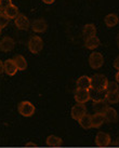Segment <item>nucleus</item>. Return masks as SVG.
<instances>
[{
	"label": "nucleus",
	"mask_w": 119,
	"mask_h": 148,
	"mask_svg": "<svg viewBox=\"0 0 119 148\" xmlns=\"http://www.w3.org/2000/svg\"><path fill=\"white\" fill-rule=\"evenodd\" d=\"M1 30H2V29L0 28V36H1Z\"/></svg>",
	"instance_id": "obj_35"
},
{
	"label": "nucleus",
	"mask_w": 119,
	"mask_h": 148,
	"mask_svg": "<svg viewBox=\"0 0 119 148\" xmlns=\"http://www.w3.org/2000/svg\"><path fill=\"white\" fill-rule=\"evenodd\" d=\"M27 47L33 54L40 53L43 49V40L39 36H32L27 42Z\"/></svg>",
	"instance_id": "obj_3"
},
{
	"label": "nucleus",
	"mask_w": 119,
	"mask_h": 148,
	"mask_svg": "<svg viewBox=\"0 0 119 148\" xmlns=\"http://www.w3.org/2000/svg\"><path fill=\"white\" fill-rule=\"evenodd\" d=\"M105 122V118L103 114H96L91 116V127L94 129H99L100 127H102L103 123Z\"/></svg>",
	"instance_id": "obj_16"
},
{
	"label": "nucleus",
	"mask_w": 119,
	"mask_h": 148,
	"mask_svg": "<svg viewBox=\"0 0 119 148\" xmlns=\"http://www.w3.org/2000/svg\"><path fill=\"white\" fill-rule=\"evenodd\" d=\"M117 45H118V49H119V34L118 36H117Z\"/></svg>",
	"instance_id": "obj_32"
},
{
	"label": "nucleus",
	"mask_w": 119,
	"mask_h": 148,
	"mask_svg": "<svg viewBox=\"0 0 119 148\" xmlns=\"http://www.w3.org/2000/svg\"><path fill=\"white\" fill-rule=\"evenodd\" d=\"M87 114V107L85 106V104H76L72 107V110H70V116L72 118L76 121H78L82 116H85Z\"/></svg>",
	"instance_id": "obj_7"
},
{
	"label": "nucleus",
	"mask_w": 119,
	"mask_h": 148,
	"mask_svg": "<svg viewBox=\"0 0 119 148\" xmlns=\"http://www.w3.org/2000/svg\"><path fill=\"white\" fill-rule=\"evenodd\" d=\"M17 111L21 116L23 117H26V118H29L34 116L35 111H36V108H35V105L28 102V101H23L21 102L19 105H17Z\"/></svg>",
	"instance_id": "obj_2"
},
{
	"label": "nucleus",
	"mask_w": 119,
	"mask_h": 148,
	"mask_svg": "<svg viewBox=\"0 0 119 148\" xmlns=\"http://www.w3.org/2000/svg\"><path fill=\"white\" fill-rule=\"evenodd\" d=\"M3 70L4 73L8 75V76H10V77H12V76H14V75L17 74V67L15 65L14 61H13V58H8L3 63Z\"/></svg>",
	"instance_id": "obj_11"
},
{
	"label": "nucleus",
	"mask_w": 119,
	"mask_h": 148,
	"mask_svg": "<svg viewBox=\"0 0 119 148\" xmlns=\"http://www.w3.org/2000/svg\"><path fill=\"white\" fill-rule=\"evenodd\" d=\"M105 99L108 104L119 103V91L118 92H106Z\"/></svg>",
	"instance_id": "obj_23"
},
{
	"label": "nucleus",
	"mask_w": 119,
	"mask_h": 148,
	"mask_svg": "<svg viewBox=\"0 0 119 148\" xmlns=\"http://www.w3.org/2000/svg\"><path fill=\"white\" fill-rule=\"evenodd\" d=\"M103 116H104L106 122L115 123V122L118 121V114H117V111H116L115 108H113V107H108L106 110L104 111Z\"/></svg>",
	"instance_id": "obj_12"
},
{
	"label": "nucleus",
	"mask_w": 119,
	"mask_h": 148,
	"mask_svg": "<svg viewBox=\"0 0 119 148\" xmlns=\"http://www.w3.org/2000/svg\"><path fill=\"white\" fill-rule=\"evenodd\" d=\"M45 3H47V4H52L55 1V0H42Z\"/></svg>",
	"instance_id": "obj_29"
},
{
	"label": "nucleus",
	"mask_w": 119,
	"mask_h": 148,
	"mask_svg": "<svg viewBox=\"0 0 119 148\" xmlns=\"http://www.w3.org/2000/svg\"><path fill=\"white\" fill-rule=\"evenodd\" d=\"M82 35H83V38L85 40L89 39L91 37H94L96 36V27L95 25L93 24H87L83 26V29H82Z\"/></svg>",
	"instance_id": "obj_15"
},
{
	"label": "nucleus",
	"mask_w": 119,
	"mask_h": 148,
	"mask_svg": "<svg viewBox=\"0 0 119 148\" xmlns=\"http://www.w3.org/2000/svg\"><path fill=\"white\" fill-rule=\"evenodd\" d=\"M94 142L98 147H107L111 143V135L108 133H105V132H98Z\"/></svg>",
	"instance_id": "obj_5"
},
{
	"label": "nucleus",
	"mask_w": 119,
	"mask_h": 148,
	"mask_svg": "<svg viewBox=\"0 0 119 148\" xmlns=\"http://www.w3.org/2000/svg\"><path fill=\"white\" fill-rule=\"evenodd\" d=\"M115 78H116V82L119 83V70L117 71V74H116V77H115Z\"/></svg>",
	"instance_id": "obj_30"
},
{
	"label": "nucleus",
	"mask_w": 119,
	"mask_h": 148,
	"mask_svg": "<svg viewBox=\"0 0 119 148\" xmlns=\"http://www.w3.org/2000/svg\"><path fill=\"white\" fill-rule=\"evenodd\" d=\"M108 79L102 74H95L93 77H91V89L98 92H104L106 90Z\"/></svg>",
	"instance_id": "obj_1"
},
{
	"label": "nucleus",
	"mask_w": 119,
	"mask_h": 148,
	"mask_svg": "<svg viewBox=\"0 0 119 148\" xmlns=\"http://www.w3.org/2000/svg\"><path fill=\"white\" fill-rule=\"evenodd\" d=\"M108 103L106 102L105 99H95L93 102V109L96 114H104V111L108 108Z\"/></svg>",
	"instance_id": "obj_13"
},
{
	"label": "nucleus",
	"mask_w": 119,
	"mask_h": 148,
	"mask_svg": "<svg viewBox=\"0 0 119 148\" xmlns=\"http://www.w3.org/2000/svg\"><path fill=\"white\" fill-rule=\"evenodd\" d=\"M77 89L81 90H90L91 89V78L88 76H81L76 81Z\"/></svg>",
	"instance_id": "obj_14"
},
{
	"label": "nucleus",
	"mask_w": 119,
	"mask_h": 148,
	"mask_svg": "<svg viewBox=\"0 0 119 148\" xmlns=\"http://www.w3.org/2000/svg\"><path fill=\"white\" fill-rule=\"evenodd\" d=\"M15 41L11 37H3L0 40V51L2 52H10L14 49Z\"/></svg>",
	"instance_id": "obj_9"
},
{
	"label": "nucleus",
	"mask_w": 119,
	"mask_h": 148,
	"mask_svg": "<svg viewBox=\"0 0 119 148\" xmlns=\"http://www.w3.org/2000/svg\"><path fill=\"white\" fill-rule=\"evenodd\" d=\"M14 24L17 26V28L20 30H27L30 27V22H29L28 17L21 13L14 18Z\"/></svg>",
	"instance_id": "obj_8"
},
{
	"label": "nucleus",
	"mask_w": 119,
	"mask_h": 148,
	"mask_svg": "<svg viewBox=\"0 0 119 148\" xmlns=\"http://www.w3.org/2000/svg\"><path fill=\"white\" fill-rule=\"evenodd\" d=\"M106 92H118L119 91V86H118V83L117 82H114V81H111L107 83V86H106Z\"/></svg>",
	"instance_id": "obj_24"
},
{
	"label": "nucleus",
	"mask_w": 119,
	"mask_h": 148,
	"mask_svg": "<svg viewBox=\"0 0 119 148\" xmlns=\"http://www.w3.org/2000/svg\"><path fill=\"white\" fill-rule=\"evenodd\" d=\"M48 28V23L45 18H37L32 23V29L35 33H45Z\"/></svg>",
	"instance_id": "obj_10"
},
{
	"label": "nucleus",
	"mask_w": 119,
	"mask_h": 148,
	"mask_svg": "<svg viewBox=\"0 0 119 148\" xmlns=\"http://www.w3.org/2000/svg\"><path fill=\"white\" fill-rule=\"evenodd\" d=\"M89 65L92 69H99L104 65V56L100 52H92L89 56Z\"/></svg>",
	"instance_id": "obj_4"
},
{
	"label": "nucleus",
	"mask_w": 119,
	"mask_h": 148,
	"mask_svg": "<svg viewBox=\"0 0 119 148\" xmlns=\"http://www.w3.org/2000/svg\"><path fill=\"white\" fill-rule=\"evenodd\" d=\"M13 61L15 63V65L17 67V70H25L27 68V61H26V58L23 56V55H15L14 58H13Z\"/></svg>",
	"instance_id": "obj_18"
},
{
	"label": "nucleus",
	"mask_w": 119,
	"mask_h": 148,
	"mask_svg": "<svg viewBox=\"0 0 119 148\" xmlns=\"http://www.w3.org/2000/svg\"><path fill=\"white\" fill-rule=\"evenodd\" d=\"M26 146H36V144H33V143H28V144H26Z\"/></svg>",
	"instance_id": "obj_31"
},
{
	"label": "nucleus",
	"mask_w": 119,
	"mask_h": 148,
	"mask_svg": "<svg viewBox=\"0 0 119 148\" xmlns=\"http://www.w3.org/2000/svg\"><path fill=\"white\" fill-rule=\"evenodd\" d=\"M100 43H101V41H100V39L96 37V36L89 38V39H87L86 41H85V45H86V48L87 49H89V50L96 49V48L100 45Z\"/></svg>",
	"instance_id": "obj_21"
},
{
	"label": "nucleus",
	"mask_w": 119,
	"mask_h": 148,
	"mask_svg": "<svg viewBox=\"0 0 119 148\" xmlns=\"http://www.w3.org/2000/svg\"><path fill=\"white\" fill-rule=\"evenodd\" d=\"M3 13H4V15L8 17L9 20H11V18H15V17L20 14V13H19V9H17V5H14V4H11L10 7H8L7 9H4Z\"/></svg>",
	"instance_id": "obj_19"
},
{
	"label": "nucleus",
	"mask_w": 119,
	"mask_h": 148,
	"mask_svg": "<svg viewBox=\"0 0 119 148\" xmlns=\"http://www.w3.org/2000/svg\"><path fill=\"white\" fill-rule=\"evenodd\" d=\"M1 13H2V8L0 7V14H1Z\"/></svg>",
	"instance_id": "obj_34"
},
{
	"label": "nucleus",
	"mask_w": 119,
	"mask_h": 148,
	"mask_svg": "<svg viewBox=\"0 0 119 148\" xmlns=\"http://www.w3.org/2000/svg\"><path fill=\"white\" fill-rule=\"evenodd\" d=\"M114 67H115L116 69L119 70V55L115 58V61H114Z\"/></svg>",
	"instance_id": "obj_27"
},
{
	"label": "nucleus",
	"mask_w": 119,
	"mask_h": 148,
	"mask_svg": "<svg viewBox=\"0 0 119 148\" xmlns=\"http://www.w3.org/2000/svg\"><path fill=\"white\" fill-rule=\"evenodd\" d=\"M116 145H117V146H119V137L117 138V140H116Z\"/></svg>",
	"instance_id": "obj_33"
},
{
	"label": "nucleus",
	"mask_w": 119,
	"mask_h": 148,
	"mask_svg": "<svg viewBox=\"0 0 119 148\" xmlns=\"http://www.w3.org/2000/svg\"><path fill=\"white\" fill-rule=\"evenodd\" d=\"M12 4V0H0V7L2 8V10L7 9Z\"/></svg>",
	"instance_id": "obj_26"
},
{
	"label": "nucleus",
	"mask_w": 119,
	"mask_h": 148,
	"mask_svg": "<svg viewBox=\"0 0 119 148\" xmlns=\"http://www.w3.org/2000/svg\"><path fill=\"white\" fill-rule=\"evenodd\" d=\"M9 21H10V20L4 15V13L3 12L1 13V14H0V28L2 29L3 27H6V26L9 24Z\"/></svg>",
	"instance_id": "obj_25"
},
{
	"label": "nucleus",
	"mask_w": 119,
	"mask_h": 148,
	"mask_svg": "<svg viewBox=\"0 0 119 148\" xmlns=\"http://www.w3.org/2000/svg\"><path fill=\"white\" fill-rule=\"evenodd\" d=\"M79 124H80V127L82 129H85V130H89L91 129V115H88L86 114L85 116H82L81 118L78 120Z\"/></svg>",
	"instance_id": "obj_22"
},
{
	"label": "nucleus",
	"mask_w": 119,
	"mask_h": 148,
	"mask_svg": "<svg viewBox=\"0 0 119 148\" xmlns=\"http://www.w3.org/2000/svg\"><path fill=\"white\" fill-rule=\"evenodd\" d=\"M119 22V17L117 16V14H114V13H109L107 14L105 18H104V23L107 27H114L118 24Z\"/></svg>",
	"instance_id": "obj_17"
},
{
	"label": "nucleus",
	"mask_w": 119,
	"mask_h": 148,
	"mask_svg": "<svg viewBox=\"0 0 119 148\" xmlns=\"http://www.w3.org/2000/svg\"><path fill=\"white\" fill-rule=\"evenodd\" d=\"M74 99L76 103L78 104H86L91 99L90 90H81V89H76L74 94Z\"/></svg>",
	"instance_id": "obj_6"
},
{
	"label": "nucleus",
	"mask_w": 119,
	"mask_h": 148,
	"mask_svg": "<svg viewBox=\"0 0 119 148\" xmlns=\"http://www.w3.org/2000/svg\"><path fill=\"white\" fill-rule=\"evenodd\" d=\"M2 73H4V70H3V62L0 60V75L2 74Z\"/></svg>",
	"instance_id": "obj_28"
},
{
	"label": "nucleus",
	"mask_w": 119,
	"mask_h": 148,
	"mask_svg": "<svg viewBox=\"0 0 119 148\" xmlns=\"http://www.w3.org/2000/svg\"><path fill=\"white\" fill-rule=\"evenodd\" d=\"M45 142H47V145L49 147H60L63 143L61 137H58L56 135H49L47 137Z\"/></svg>",
	"instance_id": "obj_20"
}]
</instances>
